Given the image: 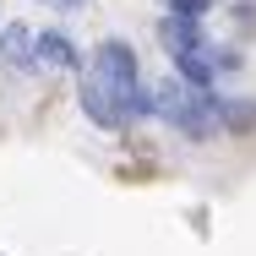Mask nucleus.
Instances as JSON below:
<instances>
[{
	"label": "nucleus",
	"mask_w": 256,
	"mask_h": 256,
	"mask_svg": "<svg viewBox=\"0 0 256 256\" xmlns=\"http://www.w3.org/2000/svg\"><path fill=\"white\" fill-rule=\"evenodd\" d=\"M88 71L98 76L109 93H120V98L131 104V120H136V98H142V66H136V50L126 44V38H104L93 60H88Z\"/></svg>",
	"instance_id": "1"
},
{
	"label": "nucleus",
	"mask_w": 256,
	"mask_h": 256,
	"mask_svg": "<svg viewBox=\"0 0 256 256\" xmlns=\"http://www.w3.org/2000/svg\"><path fill=\"white\" fill-rule=\"evenodd\" d=\"M76 104H82V114H88L98 131H126V126H131V104L120 98V93H109L93 71H82V82H76Z\"/></svg>",
	"instance_id": "2"
},
{
	"label": "nucleus",
	"mask_w": 256,
	"mask_h": 256,
	"mask_svg": "<svg viewBox=\"0 0 256 256\" xmlns=\"http://www.w3.org/2000/svg\"><path fill=\"white\" fill-rule=\"evenodd\" d=\"M0 66H6V71H22V76L44 66V60H38V38H33L28 22H6V28H0Z\"/></svg>",
	"instance_id": "3"
},
{
	"label": "nucleus",
	"mask_w": 256,
	"mask_h": 256,
	"mask_svg": "<svg viewBox=\"0 0 256 256\" xmlns=\"http://www.w3.org/2000/svg\"><path fill=\"white\" fill-rule=\"evenodd\" d=\"M158 44H164L169 60H174V54H186V50H207L202 16H174V11H164V16H158Z\"/></svg>",
	"instance_id": "4"
},
{
	"label": "nucleus",
	"mask_w": 256,
	"mask_h": 256,
	"mask_svg": "<svg viewBox=\"0 0 256 256\" xmlns=\"http://www.w3.org/2000/svg\"><path fill=\"white\" fill-rule=\"evenodd\" d=\"M212 114H218V131L224 136H256V98H229V93H207Z\"/></svg>",
	"instance_id": "5"
},
{
	"label": "nucleus",
	"mask_w": 256,
	"mask_h": 256,
	"mask_svg": "<svg viewBox=\"0 0 256 256\" xmlns=\"http://www.w3.org/2000/svg\"><path fill=\"white\" fill-rule=\"evenodd\" d=\"M38 60L54 66V71H82V44L71 33H60V28H44L38 33Z\"/></svg>",
	"instance_id": "6"
},
{
	"label": "nucleus",
	"mask_w": 256,
	"mask_h": 256,
	"mask_svg": "<svg viewBox=\"0 0 256 256\" xmlns=\"http://www.w3.org/2000/svg\"><path fill=\"white\" fill-rule=\"evenodd\" d=\"M218 0H164V11H174V16H207Z\"/></svg>",
	"instance_id": "7"
},
{
	"label": "nucleus",
	"mask_w": 256,
	"mask_h": 256,
	"mask_svg": "<svg viewBox=\"0 0 256 256\" xmlns=\"http://www.w3.org/2000/svg\"><path fill=\"white\" fill-rule=\"evenodd\" d=\"M44 6H54V11H76L82 0H44Z\"/></svg>",
	"instance_id": "8"
}]
</instances>
